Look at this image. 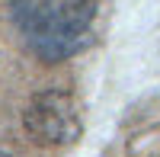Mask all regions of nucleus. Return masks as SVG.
<instances>
[{"label": "nucleus", "instance_id": "1", "mask_svg": "<svg viewBox=\"0 0 160 157\" xmlns=\"http://www.w3.org/2000/svg\"><path fill=\"white\" fill-rule=\"evenodd\" d=\"M22 42L42 61H64L93 42L99 0H10Z\"/></svg>", "mask_w": 160, "mask_h": 157}, {"label": "nucleus", "instance_id": "2", "mask_svg": "<svg viewBox=\"0 0 160 157\" xmlns=\"http://www.w3.org/2000/svg\"><path fill=\"white\" fill-rule=\"evenodd\" d=\"M22 125L35 144H71L80 135V109L64 90H38L22 112Z\"/></svg>", "mask_w": 160, "mask_h": 157}]
</instances>
